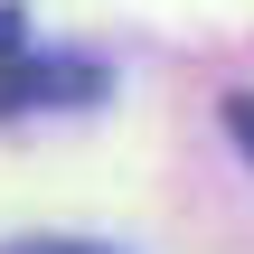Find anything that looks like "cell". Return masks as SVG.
I'll return each instance as SVG.
<instances>
[{
	"instance_id": "cell-1",
	"label": "cell",
	"mask_w": 254,
	"mask_h": 254,
	"mask_svg": "<svg viewBox=\"0 0 254 254\" xmlns=\"http://www.w3.org/2000/svg\"><path fill=\"white\" fill-rule=\"evenodd\" d=\"M28 66H38V57H28V19H19V9H0V104H9V85H19Z\"/></svg>"
},
{
	"instance_id": "cell-2",
	"label": "cell",
	"mask_w": 254,
	"mask_h": 254,
	"mask_svg": "<svg viewBox=\"0 0 254 254\" xmlns=\"http://www.w3.org/2000/svg\"><path fill=\"white\" fill-rule=\"evenodd\" d=\"M0 254H123V245H94V236H19Z\"/></svg>"
},
{
	"instance_id": "cell-3",
	"label": "cell",
	"mask_w": 254,
	"mask_h": 254,
	"mask_svg": "<svg viewBox=\"0 0 254 254\" xmlns=\"http://www.w3.org/2000/svg\"><path fill=\"white\" fill-rule=\"evenodd\" d=\"M226 132H236V151L254 160V94H226Z\"/></svg>"
}]
</instances>
